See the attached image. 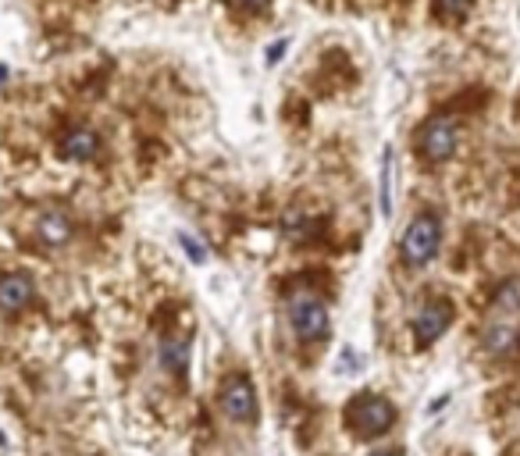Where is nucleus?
<instances>
[{
	"label": "nucleus",
	"mask_w": 520,
	"mask_h": 456,
	"mask_svg": "<svg viewBox=\"0 0 520 456\" xmlns=\"http://www.w3.org/2000/svg\"><path fill=\"white\" fill-rule=\"evenodd\" d=\"M396 421V406L385 399V396H374V392H360L353 396V403L346 406V424L364 435V438H378L392 428Z\"/></svg>",
	"instance_id": "f257e3e1"
},
{
	"label": "nucleus",
	"mask_w": 520,
	"mask_h": 456,
	"mask_svg": "<svg viewBox=\"0 0 520 456\" xmlns=\"http://www.w3.org/2000/svg\"><path fill=\"white\" fill-rule=\"evenodd\" d=\"M438 243H442V224L435 214H421L410 221L406 236H403V261L410 268H424L435 254H438Z\"/></svg>",
	"instance_id": "f03ea898"
},
{
	"label": "nucleus",
	"mask_w": 520,
	"mask_h": 456,
	"mask_svg": "<svg viewBox=\"0 0 520 456\" xmlns=\"http://www.w3.org/2000/svg\"><path fill=\"white\" fill-rule=\"evenodd\" d=\"M289 325L303 342H318L328 335V311L314 293H293L289 296Z\"/></svg>",
	"instance_id": "7ed1b4c3"
},
{
	"label": "nucleus",
	"mask_w": 520,
	"mask_h": 456,
	"mask_svg": "<svg viewBox=\"0 0 520 456\" xmlns=\"http://www.w3.org/2000/svg\"><path fill=\"white\" fill-rule=\"evenodd\" d=\"M217 403H221L225 417H232V421H239V424L256 417V389H253V381H249L246 374H232V378L221 385Z\"/></svg>",
	"instance_id": "20e7f679"
},
{
	"label": "nucleus",
	"mask_w": 520,
	"mask_h": 456,
	"mask_svg": "<svg viewBox=\"0 0 520 456\" xmlns=\"http://www.w3.org/2000/svg\"><path fill=\"white\" fill-rule=\"evenodd\" d=\"M456 150V125L449 118H431L424 129H421V153L428 161H449Z\"/></svg>",
	"instance_id": "39448f33"
},
{
	"label": "nucleus",
	"mask_w": 520,
	"mask_h": 456,
	"mask_svg": "<svg viewBox=\"0 0 520 456\" xmlns=\"http://www.w3.org/2000/svg\"><path fill=\"white\" fill-rule=\"evenodd\" d=\"M449 321H453V303H449V300H431V303H424V307L417 311V318H414V335H417V342H421V346H431V342L449 328Z\"/></svg>",
	"instance_id": "423d86ee"
},
{
	"label": "nucleus",
	"mask_w": 520,
	"mask_h": 456,
	"mask_svg": "<svg viewBox=\"0 0 520 456\" xmlns=\"http://www.w3.org/2000/svg\"><path fill=\"white\" fill-rule=\"evenodd\" d=\"M33 279L26 271H8V275H0V307H4L8 314H19L33 303Z\"/></svg>",
	"instance_id": "0eeeda50"
},
{
	"label": "nucleus",
	"mask_w": 520,
	"mask_h": 456,
	"mask_svg": "<svg viewBox=\"0 0 520 456\" xmlns=\"http://www.w3.org/2000/svg\"><path fill=\"white\" fill-rule=\"evenodd\" d=\"M100 153V136L93 129H68L61 136V157L68 161H93Z\"/></svg>",
	"instance_id": "6e6552de"
},
{
	"label": "nucleus",
	"mask_w": 520,
	"mask_h": 456,
	"mask_svg": "<svg viewBox=\"0 0 520 456\" xmlns=\"http://www.w3.org/2000/svg\"><path fill=\"white\" fill-rule=\"evenodd\" d=\"M40 240L43 243H51V247H61V243H68L72 240V217L65 214V210H47V214H40Z\"/></svg>",
	"instance_id": "1a4fd4ad"
},
{
	"label": "nucleus",
	"mask_w": 520,
	"mask_h": 456,
	"mask_svg": "<svg viewBox=\"0 0 520 456\" xmlns=\"http://www.w3.org/2000/svg\"><path fill=\"white\" fill-rule=\"evenodd\" d=\"M161 364H164V371H171L175 378H185V371H189V346H185L178 335H168V339L161 342Z\"/></svg>",
	"instance_id": "9d476101"
},
{
	"label": "nucleus",
	"mask_w": 520,
	"mask_h": 456,
	"mask_svg": "<svg viewBox=\"0 0 520 456\" xmlns=\"http://www.w3.org/2000/svg\"><path fill=\"white\" fill-rule=\"evenodd\" d=\"M495 311H499L502 318H516V314H520V282H506V286L499 289Z\"/></svg>",
	"instance_id": "9b49d317"
},
{
	"label": "nucleus",
	"mask_w": 520,
	"mask_h": 456,
	"mask_svg": "<svg viewBox=\"0 0 520 456\" xmlns=\"http://www.w3.org/2000/svg\"><path fill=\"white\" fill-rule=\"evenodd\" d=\"M389 178H392V150H385V164H382V210L389 214L392 203H389Z\"/></svg>",
	"instance_id": "f8f14e48"
},
{
	"label": "nucleus",
	"mask_w": 520,
	"mask_h": 456,
	"mask_svg": "<svg viewBox=\"0 0 520 456\" xmlns=\"http://www.w3.org/2000/svg\"><path fill=\"white\" fill-rule=\"evenodd\" d=\"M438 4H442L445 15H463L470 8V0H438Z\"/></svg>",
	"instance_id": "ddd939ff"
},
{
	"label": "nucleus",
	"mask_w": 520,
	"mask_h": 456,
	"mask_svg": "<svg viewBox=\"0 0 520 456\" xmlns=\"http://www.w3.org/2000/svg\"><path fill=\"white\" fill-rule=\"evenodd\" d=\"M232 4H239V8H246V12H264L272 0H232Z\"/></svg>",
	"instance_id": "4468645a"
},
{
	"label": "nucleus",
	"mask_w": 520,
	"mask_h": 456,
	"mask_svg": "<svg viewBox=\"0 0 520 456\" xmlns=\"http://www.w3.org/2000/svg\"><path fill=\"white\" fill-rule=\"evenodd\" d=\"M182 243H185V250H189V254H193V261H207V250H203V247H200V243H193V240H189V236H182Z\"/></svg>",
	"instance_id": "2eb2a0df"
},
{
	"label": "nucleus",
	"mask_w": 520,
	"mask_h": 456,
	"mask_svg": "<svg viewBox=\"0 0 520 456\" xmlns=\"http://www.w3.org/2000/svg\"><path fill=\"white\" fill-rule=\"evenodd\" d=\"M371 456H403L399 449H385V452H371Z\"/></svg>",
	"instance_id": "dca6fc26"
}]
</instances>
